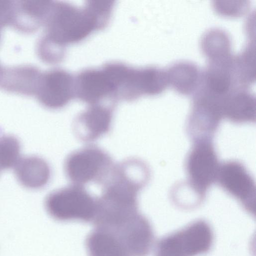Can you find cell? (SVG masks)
Returning a JSON list of instances; mask_svg holds the SVG:
<instances>
[{
    "mask_svg": "<svg viewBox=\"0 0 256 256\" xmlns=\"http://www.w3.org/2000/svg\"><path fill=\"white\" fill-rule=\"evenodd\" d=\"M118 100L133 101L162 93L168 86L166 70L156 66L134 68L119 62L103 65Z\"/></svg>",
    "mask_w": 256,
    "mask_h": 256,
    "instance_id": "1",
    "label": "cell"
},
{
    "mask_svg": "<svg viewBox=\"0 0 256 256\" xmlns=\"http://www.w3.org/2000/svg\"><path fill=\"white\" fill-rule=\"evenodd\" d=\"M48 28L51 42L66 47L79 42L93 32L96 25L84 6L78 8L66 2L55 4Z\"/></svg>",
    "mask_w": 256,
    "mask_h": 256,
    "instance_id": "2",
    "label": "cell"
},
{
    "mask_svg": "<svg viewBox=\"0 0 256 256\" xmlns=\"http://www.w3.org/2000/svg\"><path fill=\"white\" fill-rule=\"evenodd\" d=\"M96 205L97 198L84 186L74 184L52 192L44 202L48 214L60 222H92Z\"/></svg>",
    "mask_w": 256,
    "mask_h": 256,
    "instance_id": "3",
    "label": "cell"
},
{
    "mask_svg": "<svg viewBox=\"0 0 256 256\" xmlns=\"http://www.w3.org/2000/svg\"><path fill=\"white\" fill-rule=\"evenodd\" d=\"M114 166L112 158L106 150L89 145L69 154L64 161V170L72 184L84 186L92 182L102 186Z\"/></svg>",
    "mask_w": 256,
    "mask_h": 256,
    "instance_id": "4",
    "label": "cell"
},
{
    "mask_svg": "<svg viewBox=\"0 0 256 256\" xmlns=\"http://www.w3.org/2000/svg\"><path fill=\"white\" fill-rule=\"evenodd\" d=\"M195 140L186 160V170L192 188L203 194L216 180L220 164L210 138Z\"/></svg>",
    "mask_w": 256,
    "mask_h": 256,
    "instance_id": "5",
    "label": "cell"
},
{
    "mask_svg": "<svg viewBox=\"0 0 256 256\" xmlns=\"http://www.w3.org/2000/svg\"><path fill=\"white\" fill-rule=\"evenodd\" d=\"M211 242L210 228L203 222H197L164 241L158 256H194L206 251Z\"/></svg>",
    "mask_w": 256,
    "mask_h": 256,
    "instance_id": "6",
    "label": "cell"
},
{
    "mask_svg": "<svg viewBox=\"0 0 256 256\" xmlns=\"http://www.w3.org/2000/svg\"><path fill=\"white\" fill-rule=\"evenodd\" d=\"M75 97L89 105L116 104L112 86L102 68L82 70L74 77Z\"/></svg>",
    "mask_w": 256,
    "mask_h": 256,
    "instance_id": "7",
    "label": "cell"
},
{
    "mask_svg": "<svg viewBox=\"0 0 256 256\" xmlns=\"http://www.w3.org/2000/svg\"><path fill=\"white\" fill-rule=\"evenodd\" d=\"M115 106L108 103L89 105L74 120L73 129L76 136L88 142L107 134L110 130Z\"/></svg>",
    "mask_w": 256,
    "mask_h": 256,
    "instance_id": "8",
    "label": "cell"
},
{
    "mask_svg": "<svg viewBox=\"0 0 256 256\" xmlns=\"http://www.w3.org/2000/svg\"><path fill=\"white\" fill-rule=\"evenodd\" d=\"M228 193L242 202H254L256 185L246 168L236 161L220 164L216 180Z\"/></svg>",
    "mask_w": 256,
    "mask_h": 256,
    "instance_id": "9",
    "label": "cell"
},
{
    "mask_svg": "<svg viewBox=\"0 0 256 256\" xmlns=\"http://www.w3.org/2000/svg\"><path fill=\"white\" fill-rule=\"evenodd\" d=\"M75 97L74 76L65 70L56 69L44 76L40 100L46 107L59 109Z\"/></svg>",
    "mask_w": 256,
    "mask_h": 256,
    "instance_id": "10",
    "label": "cell"
},
{
    "mask_svg": "<svg viewBox=\"0 0 256 256\" xmlns=\"http://www.w3.org/2000/svg\"><path fill=\"white\" fill-rule=\"evenodd\" d=\"M112 232L120 240L130 256L148 254L152 242V230L148 220L140 213Z\"/></svg>",
    "mask_w": 256,
    "mask_h": 256,
    "instance_id": "11",
    "label": "cell"
},
{
    "mask_svg": "<svg viewBox=\"0 0 256 256\" xmlns=\"http://www.w3.org/2000/svg\"><path fill=\"white\" fill-rule=\"evenodd\" d=\"M256 97L246 88L232 90L224 98L223 118L236 123L255 122Z\"/></svg>",
    "mask_w": 256,
    "mask_h": 256,
    "instance_id": "12",
    "label": "cell"
},
{
    "mask_svg": "<svg viewBox=\"0 0 256 256\" xmlns=\"http://www.w3.org/2000/svg\"><path fill=\"white\" fill-rule=\"evenodd\" d=\"M14 168V173L20 184L30 189H39L48 182L51 172L43 158L37 156L20 158Z\"/></svg>",
    "mask_w": 256,
    "mask_h": 256,
    "instance_id": "13",
    "label": "cell"
},
{
    "mask_svg": "<svg viewBox=\"0 0 256 256\" xmlns=\"http://www.w3.org/2000/svg\"><path fill=\"white\" fill-rule=\"evenodd\" d=\"M168 85L183 95L194 94L198 89L202 71L192 62L181 60L172 64L166 70Z\"/></svg>",
    "mask_w": 256,
    "mask_h": 256,
    "instance_id": "14",
    "label": "cell"
},
{
    "mask_svg": "<svg viewBox=\"0 0 256 256\" xmlns=\"http://www.w3.org/2000/svg\"><path fill=\"white\" fill-rule=\"evenodd\" d=\"M94 228L86 239L88 256H130L114 234L106 230Z\"/></svg>",
    "mask_w": 256,
    "mask_h": 256,
    "instance_id": "15",
    "label": "cell"
},
{
    "mask_svg": "<svg viewBox=\"0 0 256 256\" xmlns=\"http://www.w3.org/2000/svg\"><path fill=\"white\" fill-rule=\"evenodd\" d=\"M231 40L224 30L212 28L202 35L200 47L208 60L226 58L232 56Z\"/></svg>",
    "mask_w": 256,
    "mask_h": 256,
    "instance_id": "16",
    "label": "cell"
},
{
    "mask_svg": "<svg viewBox=\"0 0 256 256\" xmlns=\"http://www.w3.org/2000/svg\"><path fill=\"white\" fill-rule=\"evenodd\" d=\"M255 42L250 39L244 50L234 56V78L238 88H246L255 82Z\"/></svg>",
    "mask_w": 256,
    "mask_h": 256,
    "instance_id": "17",
    "label": "cell"
},
{
    "mask_svg": "<svg viewBox=\"0 0 256 256\" xmlns=\"http://www.w3.org/2000/svg\"><path fill=\"white\" fill-rule=\"evenodd\" d=\"M20 144L14 136H0V171L14 167L20 159Z\"/></svg>",
    "mask_w": 256,
    "mask_h": 256,
    "instance_id": "18",
    "label": "cell"
},
{
    "mask_svg": "<svg viewBox=\"0 0 256 256\" xmlns=\"http://www.w3.org/2000/svg\"><path fill=\"white\" fill-rule=\"evenodd\" d=\"M84 6L96 22L98 30L107 26L112 14L114 1L89 0Z\"/></svg>",
    "mask_w": 256,
    "mask_h": 256,
    "instance_id": "19",
    "label": "cell"
},
{
    "mask_svg": "<svg viewBox=\"0 0 256 256\" xmlns=\"http://www.w3.org/2000/svg\"><path fill=\"white\" fill-rule=\"evenodd\" d=\"M212 5L217 14L230 18L244 15L250 7V3L248 0H215L212 2Z\"/></svg>",
    "mask_w": 256,
    "mask_h": 256,
    "instance_id": "20",
    "label": "cell"
}]
</instances>
